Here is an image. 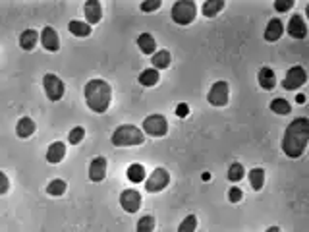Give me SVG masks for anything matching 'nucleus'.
I'll list each match as a JSON object with an SVG mask.
<instances>
[{
    "label": "nucleus",
    "instance_id": "ddd939ff",
    "mask_svg": "<svg viewBox=\"0 0 309 232\" xmlns=\"http://www.w3.org/2000/svg\"><path fill=\"white\" fill-rule=\"evenodd\" d=\"M84 14H85V20H87V24L89 25L99 24L100 17H102V8H100L99 0H87L84 6Z\"/></svg>",
    "mask_w": 309,
    "mask_h": 232
},
{
    "label": "nucleus",
    "instance_id": "a211bd4d",
    "mask_svg": "<svg viewBox=\"0 0 309 232\" xmlns=\"http://www.w3.org/2000/svg\"><path fill=\"white\" fill-rule=\"evenodd\" d=\"M257 82H259V85L263 89L271 91V89L276 87V74L271 68H261L259 74H257Z\"/></svg>",
    "mask_w": 309,
    "mask_h": 232
},
{
    "label": "nucleus",
    "instance_id": "4be33fe9",
    "mask_svg": "<svg viewBox=\"0 0 309 232\" xmlns=\"http://www.w3.org/2000/svg\"><path fill=\"white\" fill-rule=\"evenodd\" d=\"M68 31L75 37H89L91 35V25L87 22H77V20H72L68 24Z\"/></svg>",
    "mask_w": 309,
    "mask_h": 232
},
{
    "label": "nucleus",
    "instance_id": "7c9ffc66",
    "mask_svg": "<svg viewBox=\"0 0 309 232\" xmlns=\"http://www.w3.org/2000/svg\"><path fill=\"white\" fill-rule=\"evenodd\" d=\"M155 230V217L153 215H145L139 219L137 223V232H153Z\"/></svg>",
    "mask_w": 309,
    "mask_h": 232
},
{
    "label": "nucleus",
    "instance_id": "b1692460",
    "mask_svg": "<svg viewBox=\"0 0 309 232\" xmlns=\"http://www.w3.org/2000/svg\"><path fill=\"white\" fill-rule=\"evenodd\" d=\"M126 174H128V180L132 184H139L145 180V166L139 165V163H134V165L128 166Z\"/></svg>",
    "mask_w": 309,
    "mask_h": 232
},
{
    "label": "nucleus",
    "instance_id": "2eb2a0df",
    "mask_svg": "<svg viewBox=\"0 0 309 232\" xmlns=\"http://www.w3.org/2000/svg\"><path fill=\"white\" fill-rule=\"evenodd\" d=\"M282 33H284V25L280 22V17L269 20L267 27H265V41H269V43L278 41V39L282 37Z\"/></svg>",
    "mask_w": 309,
    "mask_h": 232
},
{
    "label": "nucleus",
    "instance_id": "0eeeda50",
    "mask_svg": "<svg viewBox=\"0 0 309 232\" xmlns=\"http://www.w3.org/2000/svg\"><path fill=\"white\" fill-rule=\"evenodd\" d=\"M168 182H170V174H168V170L167 168H162V166H159V168H155L153 174L145 180V190L149 191V194H159V191H162L167 188Z\"/></svg>",
    "mask_w": 309,
    "mask_h": 232
},
{
    "label": "nucleus",
    "instance_id": "39448f33",
    "mask_svg": "<svg viewBox=\"0 0 309 232\" xmlns=\"http://www.w3.org/2000/svg\"><path fill=\"white\" fill-rule=\"evenodd\" d=\"M141 132L151 138H162L168 133V120L162 114H149L143 120Z\"/></svg>",
    "mask_w": 309,
    "mask_h": 232
},
{
    "label": "nucleus",
    "instance_id": "f257e3e1",
    "mask_svg": "<svg viewBox=\"0 0 309 232\" xmlns=\"http://www.w3.org/2000/svg\"><path fill=\"white\" fill-rule=\"evenodd\" d=\"M309 143V118L300 116L294 118L288 124L284 136H282V151L286 157L290 159H300Z\"/></svg>",
    "mask_w": 309,
    "mask_h": 232
},
{
    "label": "nucleus",
    "instance_id": "c756f323",
    "mask_svg": "<svg viewBox=\"0 0 309 232\" xmlns=\"http://www.w3.org/2000/svg\"><path fill=\"white\" fill-rule=\"evenodd\" d=\"M195 228H197V217L195 215H188L180 223V226H178V232H195Z\"/></svg>",
    "mask_w": 309,
    "mask_h": 232
},
{
    "label": "nucleus",
    "instance_id": "aec40b11",
    "mask_svg": "<svg viewBox=\"0 0 309 232\" xmlns=\"http://www.w3.org/2000/svg\"><path fill=\"white\" fill-rule=\"evenodd\" d=\"M170 62H172V56L168 50H157L151 56V64L155 70H167V68H170Z\"/></svg>",
    "mask_w": 309,
    "mask_h": 232
},
{
    "label": "nucleus",
    "instance_id": "58836bf2",
    "mask_svg": "<svg viewBox=\"0 0 309 232\" xmlns=\"http://www.w3.org/2000/svg\"><path fill=\"white\" fill-rule=\"evenodd\" d=\"M267 232H280V226H269Z\"/></svg>",
    "mask_w": 309,
    "mask_h": 232
},
{
    "label": "nucleus",
    "instance_id": "9b49d317",
    "mask_svg": "<svg viewBox=\"0 0 309 232\" xmlns=\"http://www.w3.org/2000/svg\"><path fill=\"white\" fill-rule=\"evenodd\" d=\"M41 43H43V47H45V50H49V52H58L60 50L58 33H56V29L50 27V25H45V27H43Z\"/></svg>",
    "mask_w": 309,
    "mask_h": 232
},
{
    "label": "nucleus",
    "instance_id": "72a5a7b5",
    "mask_svg": "<svg viewBox=\"0 0 309 232\" xmlns=\"http://www.w3.org/2000/svg\"><path fill=\"white\" fill-rule=\"evenodd\" d=\"M294 4H296V0H276L275 10L276 12H288L294 8Z\"/></svg>",
    "mask_w": 309,
    "mask_h": 232
},
{
    "label": "nucleus",
    "instance_id": "5701e85b",
    "mask_svg": "<svg viewBox=\"0 0 309 232\" xmlns=\"http://www.w3.org/2000/svg\"><path fill=\"white\" fill-rule=\"evenodd\" d=\"M160 80L159 75V70H155V68H147V70H143L141 74H139V83H141L143 87H153V85H157Z\"/></svg>",
    "mask_w": 309,
    "mask_h": 232
},
{
    "label": "nucleus",
    "instance_id": "a878e982",
    "mask_svg": "<svg viewBox=\"0 0 309 232\" xmlns=\"http://www.w3.org/2000/svg\"><path fill=\"white\" fill-rule=\"evenodd\" d=\"M222 8H224V0H207L201 6V12H203V16L215 17L218 12H222Z\"/></svg>",
    "mask_w": 309,
    "mask_h": 232
},
{
    "label": "nucleus",
    "instance_id": "9d476101",
    "mask_svg": "<svg viewBox=\"0 0 309 232\" xmlns=\"http://www.w3.org/2000/svg\"><path fill=\"white\" fill-rule=\"evenodd\" d=\"M141 194L135 190H124L120 194V205L126 213H137L141 207Z\"/></svg>",
    "mask_w": 309,
    "mask_h": 232
},
{
    "label": "nucleus",
    "instance_id": "20e7f679",
    "mask_svg": "<svg viewBox=\"0 0 309 232\" xmlns=\"http://www.w3.org/2000/svg\"><path fill=\"white\" fill-rule=\"evenodd\" d=\"M172 22L178 25H190L193 24V20L197 16V6L193 0H178L174 2V6L170 10Z\"/></svg>",
    "mask_w": 309,
    "mask_h": 232
},
{
    "label": "nucleus",
    "instance_id": "412c9836",
    "mask_svg": "<svg viewBox=\"0 0 309 232\" xmlns=\"http://www.w3.org/2000/svg\"><path fill=\"white\" fill-rule=\"evenodd\" d=\"M37 41H39V33L35 29H25L24 33L19 35V47L24 50H33Z\"/></svg>",
    "mask_w": 309,
    "mask_h": 232
},
{
    "label": "nucleus",
    "instance_id": "f704fd0d",
    "mask_svg": "<svg viewBox=\"0 0 309 232\" xmlns=\"http://www.w3.org/2000/svg\"><path fill=\"white\" fill-rule=\"evenodd\" d=\"M160 0H145V2H141V12H155V10H159L160 8Z\"/></svg>",
    "mask_w": 309,
    "mask_h": 232
},
{
    "label": "nucleus",
    "instance_id": "6e6552de",
    "mask_svg": "<svg viewBox=\"0 0 309 232\" xmlns=\"http://www.w3.org/2000/svg\"><path fill=\"white\" fill-rule=\"evenodd\" d=\"M230 99V87L226 82H217L211 85L209 93H207V101L213 107H226Z\"/></svg>",
    "mask_w": 309,
    "mask_h": 232
},
{
    "label": "nucleus",
    "instance_id": "4c0bfd02",
    "mask_svg": "<svg viewBox=\"0 0 309 232\" xmlns=\"http://www.w3.org/2000/svg\"><path fill=\"white\" fill-rule=\"evenodd\" d=\"M296 101H298L300 105H303V103H305V95H298V97H296Z\"/></svg>",
    "mask_w": 309,
    "mask_h": 232
},
{
    "label": "nucleus",
    "instance_id": "1a4fd4ad",
    "mask_svg": "<svg viewBox=\"0 0 309 232\" xmlns=\"http://www.w3.org/2000/svg\"><path fill=\"white\" fill-rule=\"evenodd\" d=\"M305 82H307V72L301 66H294L288 70L286 78L282 80V87L286 91H296L301 85H305Z\"/></svg>",
    "mask_w": 309,
    "mask_h": 232
},
{
    "label": "nucleus",
    "instance_id": "473e14b6",
    "mask_svg": "<svg viewBox=\"0 0 309 232\" xmlns=\"http://www.w3.org/2000/svg\"><path fill=\"white\" fill-rule=\"evenodd\" d=\"M243 198V191L238 188V186H232L230 190H228V201H232V203H240Z\"/></svg>",
    "mask_w": 309,
    "mask_h": 232
},
{
    "label": "nucleus",
    "instance_id": "393cba45",
    "mask_svg": "<svg viewBox=\"0 0 309 232\" xmlns=\"http://www.w3.org/2000/svg\"><path fill=\"white\" fill-rule=\"evenodd\" d=\"M250 182H251V188L255 191L263 190V186H265V170H263L261 166H255V168L250 170Z\"/></svg>",
    "mask_w": 309,
    "mask_h": 232
},
{
    "label": "nucleus",
    "instance_id": "c9c22d12",
    "mask_svg": "<svg viewBox=\"0 0 309 232\" xmlns=\"http://www.w3.org/2000/svg\"><path fill=\"white\" fill-rule=\"evenodd\" d=\"M10 190V180H8V176L0 170V196H4L6 191Z\"/></svg>",
    "mask_w": 309,
    "mask_h": 232
},
{
    "label": "nucleus",
    "instance_id": "423d86ee",
    "mask_svg": "<svg viewBox=\"0 0 309 232\" xmlns=\"http://www.w3.org/2000/svg\"><path fill=\"white\" fill-rule=\"evenodd\" d=\"M43 87H45L47 97H49L52 103L62 99V97H64V91H66L64 82L54 74H45V78H43Z\"/></svg>",
    "mask_w": 309,
    "mask_h": 232
},
{
    "label": "nucleus",
    "instance_id": "2f4dec72",
    "mask_svg": "<svg viewBox=\"0 0 309 232\" xmlns=\"http://www.w3.org/2000/svg\"><path fill=\"white\" fill-rule=\"evenodd\" d=\"M85 138V130L81 128V126H75V128H72L70 130V133H68V141L72 143V145H77V143H81Z\"/></svg>",
    "mask_w": 309,
    "mask_h": 232
},
{
    "label": "nucleus",
    "instance_id": "bb28decb",
    "mask_svg": "<svg viewBox=\"0 0 309 232\" xmlns=\"http://www.w3.org/2000/svg\"><path fill=\"white\" fill-rule=\"evenodd\" d=\"M66 188H68V184L64 182L62 178H54V180H50L49 186H47V194L58 198V196H64V194H66Z\"/></svg>",
    "mask_w": 309,
    "mask_h": 232
},
{
    "label": "nucleus",
    "instance_id": "e433bc0d",
    "mask_svg": "<svg viewBox=\"0 0 309 232\" xmlns=\"http://www.w3.org/2000/svg\"><path fill=\"white\" fill-rule=\"evenodd\" d=\"M190 114V107H188V103H180L178 107H176V116L178 118H184V116Z\"/></svg>",
    "mask_w": 309,
    "mask_h": 232
},
{
    "label": "nucleus",
    "instance_id": "4468645a",
    "mask_svg": "<svg viewBox=\"0 0 309 232\" xmlns=\"http://www.w3.org/2000/svg\"><path fill=\"white\" fill-rule=\"evenodd\" d=\"M107 176V159L97 157L93 159V163L89 165V180L91 182H102Z\"/></svg>",
    "mask_w": 309,
    "mask_h": 232
},
{
    "label": "nucleus",
    "instance_id": "dca6fc26",
    "mask_svg": "<svg viewBox=\"0 0 309 232\" xmlns=\"http://www.w3.org/2000/svg\"><path fill=\"white\" fill-rule=\"evenodd\" d=\"M64 157H66V145L62 141L50 143L49 149H47V161H49L50 165H58V163H62Z\"/></svg>",
    "mask_w": 309,
    "mask_h": 232
},
{
    "label": "nucleus",
    "instance_id": "6ab92c4d",
    "mask_svg": "<svg viewBox=\"0 0 309 232\" xmlns=\"http://www.w3.org/2000/svg\"><path fill=\"white\" fill-rule=\"evenodd\" d=\"M16 133L25 140V138H29V136H33L35 133V122L29 118V116H24V118H19L16 124Z\"/></svg>",
    "mask_w": 309,
    "mask_h": 232
},
{
    "label": "nucleus",
    "instance_id": "f8f14e48",
    "mask_svg": "<svg viewBox=\"0 0 309 232\" xmlns=\"http://www.w3.org/2000/svg\"><path fill=\"white\" fill-rule=\"evenodd\" d=\"M288 35L292 37V39H305L307 37V24H305V20L298 14H294L290 17V22H288Z\"/></svg>",
    "mask_w": 309,
    "mask_h": 232
},
{
    "label": "nucleus",
    "instance_id": "f3484780",
    "mask_svg": "<svg viewBox=\"0 0 309 232\" xmlns=\"http://www.w3.org/2000/svg\"><path fill=\"white\" fill-rule=\"evenodd\" d=\"M137 47L141 50L143 54H149L153 56L155 52H157V41H155V37L151 33H141L137 37Z\"/></svg>",
    "mask_w": 309,
    "mask_h": 232
},
{
    "label": "nucleus",
    "instance_id": "7ed1b4c3",
    "mask_svg": "<svg viewBox=\"0 0 309 232\" xmlns=\"http://www.w3.org/2000/svg\"><path fill=\"white\" fill-rule=\"evenodd\" d=\"M110 141L114 147H132V145H143L145 143V133L132 124L118 126L110 136Z\"/></svg>",
    "mask_w": 309,
    "mask_h": 232
},
{
    "label": "nucleus",
    "instance_id": "c85d7f7f",
    "mask_svg": "<svg viewBox=\"0 0 309 232\" xmlns=\"http://www.w3.org/2000/svg\"><path fill=\"white\" fill-rule=\"evenodd\" d=\"M243 176H245V168L242 163H232L228 168V180L230 182H240Z\"/></svg>",
    "mask_w": 309,
    "mask_h": 232
},
{
    "label": "nucleus",
    "instance_id": "f03ea898",
    "mask_svg": "<svg viewBox=\"0 0 309 232\" xmlns=\"http://www.w3.org/2000/svg\"><path fill=\"white\" fill-rule=\"evenodd\" d=\"M85 103L87 107L91 108L93 112L102 114L107 112L110 107V101H112V87L105 80H91V82L85 83Z\"/></svg>",
    "mask_w": 309,
    "mask_h": 232
},
{
    "label": "nucleus",
    "instance_id": "cd10ccee",
    "mask_svg": "<svg viewBox=\"0 0 309 232\" xmlns=\"http://www.w3.org/2000/svg\"><path fill=\"white\" fill-rule=\"evenodd\" d=\"M271 110H273L275 114L286 116L292 112V105H290L286 99H273V103H271Z\"/></svg>",
    "mask_w": 309,
    "mask_h": 232
}]
</instances>
